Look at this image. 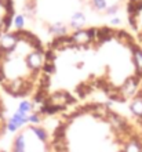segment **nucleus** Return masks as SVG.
<instances>
[{
	"label": "nucleus",
	"mask_w": 142,
	"mask_h": 152,
	"mask_svg": "<svg viewBox=\"0 0 142 152\" xmlns=\"http://www.w3.org/2000/svg\"><path fill=\"white\" fill-rule=\"evenodd\" d=\"M124 11L127 29L142 48V0H127Z\"/></svg>",
	"instance_id": "6"
},
{
	"label": "nucleus",
	"mask_w": 142,
	"mask_h": 152,
	"mask_svg": "<svg viewBox=\"0 0 142 152\" xmlns=\"http://www.w3.org/2000/svg\"><path fill=\"white\" fill-rule=\"evenodd\" d=\"M25 14L50 37L86 26V0H28Z\"/></svg>",
	"instance_id": "4"
},
{
	"label": "nucleus",
	"mask_w": 142,
	"mask_h": 152,
	"mask_svg": "<svg viewBox=\"0 0 142 152\" xmlns=\"http://www.w3.org/2000/svg\"><path fill=\"white\" fill-rule=\"evenodd\" d=\"M54 152H142V130L112 102L80 104L52 119Z\"/></svg>",
	"instance_id": "2"
},
{
	"label": "nucleus",
	"mask_w": 142,
	"mask_h": 152,
	"mask_svg": "<svg viewBox=\"0 0 142 152\" xmlns=\"http://www.w3.org/2000/svg\"><path fill=\"white\" fill-rule=\"evenodd\" d=\"M142 80V48L120 25H86L47 42L28 120L46 122L80 104L127 105Z\"/></svg>",
	"instance_id": "1"
},
{
	"label": "nucleus",
	"mask_w": 142,
	"mask_h": 152,
	"mask_svg": "<svg viewBox=\"0 0 142 152\" xmlns=\"http://www.w3.org/2000/svg\"><path fill=\"white\" fill-rule=\"evenodd\" d=\"M12 134L8 152H54L51 132L44 122L28 120Z\"/></svg>",
	"instance_id": "5"
},
{
	"label": "nucleus",
	"mask_w": 142,
	"mask_h": 152,
	"mask_svg": "<svg viewBox=\"0 0 142 152\" xmlns=\"http://www.w3.org/2000/svg\"><path fill=\"white\" fill-rule=\"evenodd\" d=\"M47 43L32 29L14 28L0 37V87L12 98L31 101L43 77Z\"/></svg>",
	"instance_id": "3"
},
{
	"label": "nucleus",
	"mask_w": 142,
	"mask_h": 152,
	"mask_svg": "<svg viewBox=\"0 0 142 152\" xmlns=\"http://www.w3.org/2000/svg\"><path fill=\"white\" fill-rule=\"evenodd\" d=\"M88 11L101 18H111L117 15L126 8L127 0H86Z\"/></svg>",
	"instance_id": "7"
},
{
	"label": "nucleus",
	"mask_w": 142,
	"mask_h": 152,
	"mask_svg": "<svg viewBox=\"0 0 142 152\" xmlns=\"http://www.w3.org/2000/svg\"><path fill=\"white\" fill-rule=\"evenodd\" d=\"M127 109H128L130 116L135 120V123L138 124L139 129L142 130V80L139 86L137 87V90H135L134 96L128 101Z\"/></svg>",
	"instance_id": "8"
}]
</instances>
